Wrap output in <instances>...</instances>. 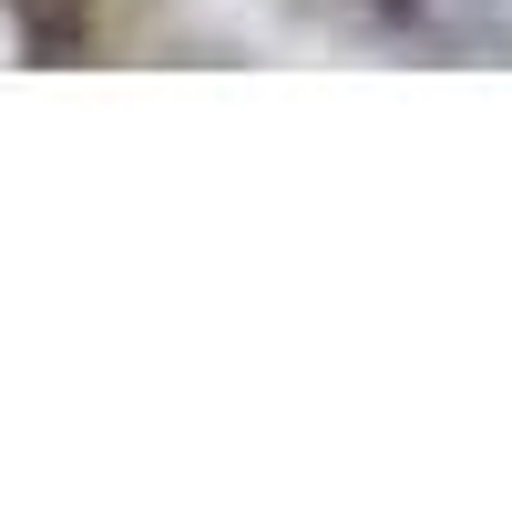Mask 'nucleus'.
Wrapping results in <instances>:
<instances>
[{"label": "nucleus", "mask_w": 512, "mask_h": 512, "mask_svg": "<svg viewBox=\"0 0 512 512\" xmlns=\"http://www.w3.org/2000/svg\"><path fill=\"white\" fill-rule=\"evenodd\" d=\"M400 21L441 52H512V0H400Z\"/></svg>", "instance_id": "obj_1"}]
</instances>
